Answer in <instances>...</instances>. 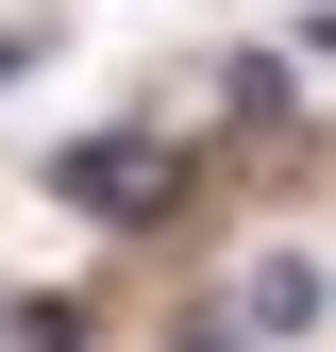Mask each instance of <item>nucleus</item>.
I'll use <instances>...</instances> for the list:
<instances>
[{"label":"nucleus","mask_w":336,"mask_h":352,"mask_svg":"<svg viewBox=\"0 0 336 352\" xmlns=\"http://www.w3.org/2000/svg\"><path fill=\"white\" fill-rule=\"evenodd\" d=\"M286 51H303V67H336V17H303V34H286Z\"/></svg>","instance_id":"obj_2"},{"label":"nucleus","mask_w":336,"mask_h":352,"mask_svg":"<svg viewBox=\"0 0 336 352\" xmlns=\"http://www.w3.org/2000/svg\"><path fill=\"white\" fill-rule=\"evenodd\" d=\"M51 185H67L84 218H168V185H185V168H168L151 135H84V151L51 168Z\"/></svg>","instance_id":"obj_1"},{"label":"nucleus","mask_w":336,"mask_h":352,"mask_svg":"<svg viewBox=\"0 0 336 352\" xmlns=\"http://www.w3.org/2000/svg\"><path fill=\"white\" fill-rule=\"evenodd\" d=\"M17 67H34V34H0V84H17Z\"/></svg>","instance_id":"obj_3"}]
</instances>
